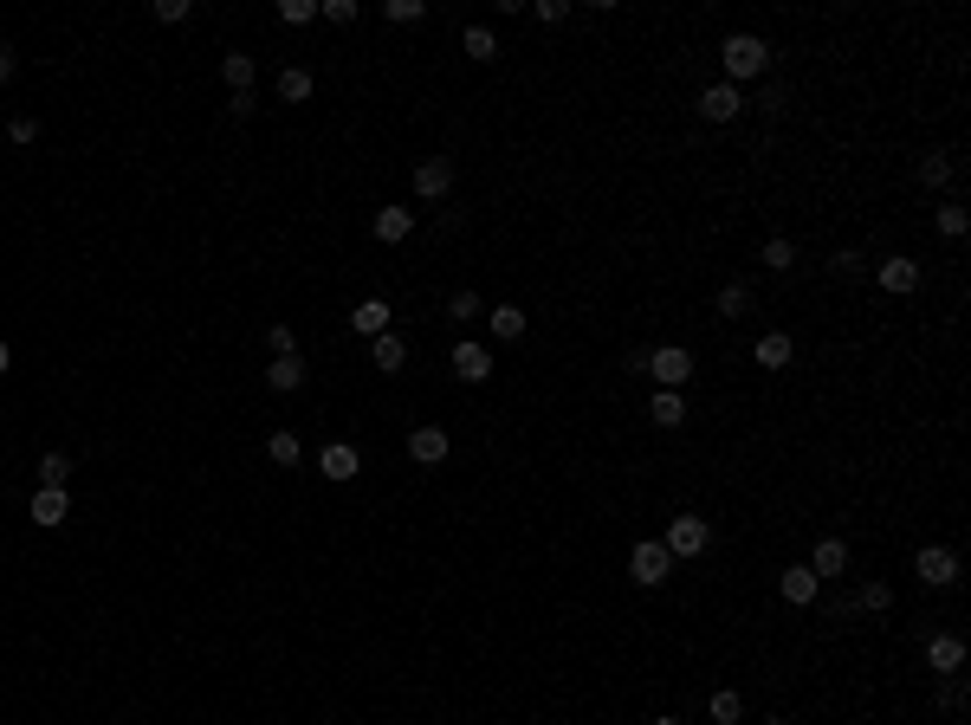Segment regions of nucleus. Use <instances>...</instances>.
<instances>
[{"label":"nucleus","instance_id":"f257e3e1","mask_svg":"<svg viewBox=\"0 0 971 725\" xmlns=\"http://www.w3.org/2000/svg\"><path fill=\"white\" fill-rule=\"evenodd\" d=\"M719 59H726V85H745V78L771 72V46H764L758 33H726Z\"/></svg>","mask_w":971,"mask_h":725},{"label":"nucleus","instance_id":"f03ea898","mask_svg":"<svg viewBox=\"0 0 971 725\" xmlns=\"http://www.w3.org/2000/svg\"><path fill=\"white\" fill-rule=\"evenodd\" d=\"M628 577H635L641 590H654V583H667V577H674V557H667V544H661V538L635 544V551H628Z\"/></svg>","mask_w":971,"mask_h":725},{"label":"nucleus","instance_id":"7ed1b4c3","mask_svg":"<svg viewBox=\"0 0 971 725\" xmlns=\"http://www.w3.org/2000/svg\"><path fill=\"white\" fill-rule=\"evenodd\" d=\"M913 577H920V583H933V590L959 583V551H952V544H926V551L913 557Z\"/></svg>","mask_w":971,"mask_h":725},{"label":"nucleus","instance_id":"20e7f679","mask_svg":"<svg viewBox=\"0 0 971 725\" xmlns=\"http://www.w3.org/2000/svg\"><path fill=\"white\" fill-rule=\"evenodd\" d=\"M706 538H713V531H706V518H693V512H680L674 518V525H667V557H674V564H680V557H700L706 551Z\"/></svg>","mask_w":971,"mask_h":725},{"label":"nucleus","instance_id":"39448f33","mask_svg":"<svg viewBox=\"0 0 971 725\" xmlns=\"http://www.w3.org/2000/svg\"><path fill=\"white\" fill-rule=\"evenodd\" d=\"M648 369H654V382H661V389H680V382L693 376V357L680 344H667V350H648Z\"/></svg>","mask_w":971,"mask_h":725},{"label":"nucleus","instance_id":"423d86ee","mask_svg":"<svg viewBox=\"0 0 971 725\" xmlns=\"http://www.w3.org/2000/svg\"><path fill=\"white\" fill-rule=\"evenodd\" d=\"M816 590H823V577H816L810 564H797V570H784V577H777V596H784L790 609H810Z\"/></svg>","mask_w":971,"mask_h":725},{"label":"nucleus","instance_id":"0eeeda50","mask_svg":"<svg viewBox=\"0 0 971 725\" xmlns=\"http://www.w3.org/2000/svg\"><path fill=\"white\" fill-rule=\"evenodd\" d=\"M738 111H745V91H738V85H706L700 91V117L706 123H732Z\"/></svg>","mask_w":971,"mask_h":725},{"label":"nucleus","instance_id":"6e6552de","mask_svg":"<svg viewBox=\"0 0 971 725\" xmlns=\"http://www.w3.org/2000/svg\"><path fill=\"white\" fill-rule=\"evenodd\" d=\"M318 473H324V480H337V486H344V480H357V473H363V454H357L350 441H331V447L318 454Z\"/></svg>","mask_w":971,"mask_h":725},{"label":"nucleus","instance_id":"1a4fd4ad","mask_svg":"<svg viewBox=\"0 0 971 725\" xmlns=\"http://www.w3.org/2000/svg\"><path fill=\"white\" fill-rule=\"evenodd\" d=\"M447 188H454V162H447V156L415 162V195H421V201H441Z\"/></svg>","mask_w":971,"mask_h":725},{"label":"nucleus","instance_id":"9d476101","mask_svg":"<svg viewBox=\"0 0 971 725\" xmlns=\"http://www.w3.org/2000/svg\"><path fill=\"white\" fill-rule=\"evenodd\" d=\"M874 279H881V292H894V298H907L913 285H920V259H881V266H874Z\"/></svg>","mask_w":971,"mask_h":725},{"label":"nucleus","instance_id":"9b49d317","mask_svg":"<svg viewBox=\"0 0 971 725\" xmlns=\"http://www.w3.org/2000/svg\"><path fill=\"white\" fill-rule=\"evenodd\" d=\"M65 512H72V499H65V486H39L33 492V505H26V518H33V525H65Z\"/></svg>","mask_w":971,"mask_h":725},{"label":"nucleus","instance_id":"f8f14e48","mask_svg":"<svg viewBox=\"0 0 971 725\" xmlns=\"http://www.w3.org/2000/svg\"><path fill=\"white\" fill-rule=\"evenodd\" d=\"M926 667H933V674H959V667H965V641L959 635H933V641H926Z\"/></svg>","mask_w":971,"mask_h":725},{"label":"nucleus","instance_id":"ddd939ff","mask_svg":"<svg viewBox=\"0 0 971 725\" xmlns=\"http://www.w3.org/2000/svg\"><path fill=\"white\" fill-rule=\"evenodd\" d=\"M454 376L460 382H486L492 376V350L486 344H454Z\"/></svg>","mask_w":971,"mask_h":725},{"label":"nucleus","instance_id":"4468645a","mask_svg":"<svg viewBox=\"0 0 971 725\" xmlns=\"http://www.w3.org/2000/svg\"><path fill=\"white\" fill-rule=\"evenodd\" d=\"M408 460H421V467H441V460H447V434H441V428H415V434H408Z\"/></svg>","mask_w":971,"mask_h":725},{"label":"nucleus","instance_id":"2eb2a0df","mask_svg":"<svg viewBox=\"0 0 971 725\" xmlns=\"http://www.w3.org/2000/svg\"><path fill=\"white\" fill-rule=\"evenodd\" d=\"M810 570H816V577H829V583H836L842 570H849V544H842V538H823V544L810 551Z\"/></svg>","mask_w":971,"mask_h":725},{"label":"nucleus","instance_id":"dca6fc26","mask_svg":"<svg viewBox=\"0 0 971 725\" xmlns=\"http://www.w3.org/2000/svg\"><path fill=\"white\" fill-rule=\"evenodd\" d=\"M350 331H357V337H382V331H389V298H363V305L350 311Z\"/></svg>","mask_w":971,"mask_h":725},{"label":"nucleus","instance_id":"f3484780","mask_svg":"<svg viewBox=\"0 0 971 725\" xmlns=\"http://www.w3.org/2000/svg\"><path fill=\"white\" fill-rule=\"evenodd\" d=\"M369 363H376V369H382V376H395V369H402V363H408V344H402V337H395V331H382V337H369Z\"/></svg>","mask_w":971,"mask_h":725},{"label":"nucleus","instance_id":"a211bd4d","mask_svg":"<svg viewBox=\"0 0 971 725\" xmlns=\"http://www.w3.org/2000/svg\"><path fill=\"white\" fill-rule=\"evenodd\" d=\"M266 389H279V395L305 389V357H272L266 363Z\"/></svg>","mask_w":971,"mask_h":725},{"label":"nucleus","instance_id":"6ab92c4d","mask_svg":"<svg viewBox=\"0 0 971 725\" xmlns=\"http://www.w3.org/2000/svg\"><path fill=\"white\" fill-rule=\"evenodd\" d=\"M221 78H227V91L240 98V91H253V78H259V59H253V52H227V59H221Z\"/></svg>","mask_w":971,"mask_h":725},{"label":"nucleus","instance_id":"aec40b11","mask_svg":"<svg viewBox=\"0 0 971 725\" xmlns=\"http://www.w3.org/2000/svg\"><path fill=\"white\" fill-rule=\"evenodd\" d=\"M408 234H415V208H376V240L382 246H395Z\"/></svg>","mask_w":971,"mask_h":725},{"label":"nucleus","instance_id":"412c9836","mask_svg":"<svg viewBox=\"0 0 971 725\" xmlns=\"http://www.w3.org/2000/svg\"><path fill=\"white\" fill-rule=\"evenodd\" d=\"M486 324H492L499 344H518V337H525V311L518 305H486Z\"/></svg>","mask_w":971,"mask_h":725},{"label":"nucleus","instance_id":"4be33fe9","mask_svg":"<svg viewBox=\"0 0 971 725\" xmlns=\"http://www.w3.org/2000/svg\"><path fill=\"white\" fill-rule=\"evenodd\" d=\"M648 415H654V428H680V421H687V402H680V389H654Z\"/></svg>","mask_w":971,"mask_h":725},{"label":"nucleus","instance_id":"5701e85b","mask_svg":"<svg viewBox=\"0 0 971 725\" xmlns=\"http://www.w3.org/2000/svg\"><path fill=\"white\" fill-rule=\"evenodd\" d=\"M751 357H758L764 369H784L790 357H797V344H790L784 331H764V337H758V350H751Z\"/></svg>","mask_w":971,"mask_h":725},{"label":"nucleus","instance_id":"b1692460","mask_svg":"<svg viewBox=\"0 0 971 725\" xmlns=\"http://www.w3.org/2000/svg\"><path fill=\"white\" fill-rule=\"evenodd\" d=\"M266 460H272V467H298V460H305V447H298V434H272V441H266Z\"/></svg>","mask_w":971,"mask_h":725},{"label":"nucleus","instance_id":"393cba45","mask_svg":"<svg viewBox=\"0 0 971 725\" xmlns=\"http://www.w3.org/2000/svg\"><path fill=\"white\" fill-rule=\"evenodd\" d=\"M447 318H454V324H480L486 318L480 292H454V298H447Z\"/></svg>","mask_w":971,"mask_h":725},{"label":"nucleus","instance_id":"a878e982","mask_svg":"<svg viewBox=\"0 0 971 725\" xmlns=\"http://www.w3.org/2000/svg\"><path fill=\"white\" fill-rule=\"evenodd\" d=\"M279 98H285V104H305V98H311V72H305V65L279 72Z\"/></svg>","mask_w":971,"mask_h":725},{"label":"nucleus","instance_id":"bb28decb","mask_svg":"<svg viewBox=\"0 0 971 725\" xmlns=\"http://www.w3.org/2000/svg\"><path fill=\"white\" fill-rule=\"evenodd\" d=\"M706 713H713L719 725H738V713H745V700H738V693H732V687H719V693H713V700H706Z\"/></svg>","mask_w":971,"mask_h":725},{"label":"nucleus","instance_id":"cd10ccee","mask_svg":"<svg viewBox=\"0 0 971 725\" xmlns=\"http://www.w3.org/2000/svg\"><path fill=\"white\" fill-rule=\"evenodd\" d=\"M855 609H874V615H887V609H894V590H887V583H861Z\"/></svg>","mask_w":971,"mask_h":725},{"label":"nucleus","instance_id":"c85d7f7f","mask_svg":"<svg viewBox=\"0 0 971 725\" xmlns=\"http://www.w3.org/2000/svg\"><path fill=\"white\" fill-rule=\"evenodd\" d=\"M467 59H480V65H486V59H499V39H492L486 26H467Z\"/></svg>","mask_w":971,"mask_h":725},{"label":"nucleus","instance_id":"c756f323","mask_svg":"<svg viewBox=\"0 0 971 725\" xmlns=\"http://www.w3.org/2000/svg\"><path fill=\"white\" fill-rule=\"evenodd\" d=\"M764 266H771V272H790V266H797V246H790V240H764Z\"/></svg>","mask_w":971,"mask_h":725},{"label":"nucleus","instance_id":"7c9ffc66","mask_svg":"<svg viewBox=\"0 0 971 725\" xmlns=\"http://www.w3.org/2000/svg\"><path fill=\"white\" fill-rule=\"evenodd\" d=\"M65 480H72V460H65V454H46V460H39V486H65Z\"/></svg>","mask_w":971,"mask_h":725},{"label":"nucleus","instance_id":"2f4dec72","mask_svg":"<svg viewBox=\"0 0 971 725\" xmlns=\"http://www.w3.org/2000/svg\"><path fill=\"white\" fill-rule=\"evenodd\" d=\"M279 20H285V26H311V20H318V0H285Z\"/></svg>","mask_w":971,"mask_h":725},{"label":"nucleus","instance_id":"473e14b6","mask_svg":"<svg viewBox=\"0 0 971 725\" xmlns=\"http://www.w3.org/2000/svg\"><path fill=\"white\" fill-rule=\"evenodd\" d=\"M920 182H926V188H946V182H952V162H946V156H926V162H920Z\"/></svg>","mask_w":971,"mask_h":725},{"label":"nucleus","instance_id":"72a5a7b5","mask_svg":"<svg viewBox=\"0 0 971 725\" xmlns=\"http://www.w3.org/2000/svg\"><path fill=\"white\" fill-rule=\"evenodd\" d=\"M745 305H751V292H745V285H726V292H719V311H726V318H745Z\"/></svg>","mask_w":971,"mask_h":725},{"label":"nucleus","instance_id":"f704fd0d","mask_svg":"<svg viewBox=\"0 0 971 725\" xmlns=\"http://www.w3.org/2000/svg\"><path fill=\"white\" fill-rule=\"evenodd\" d=\"M266 344H272V357H298V337H292V324H272V331H266Z\"/></svg>","mask_w":971,"mask_h":725},{"label":"nucleus","instance_id":"c9c22d12","mask_svg":"<svg viewBox=\"0 0 971 725\" xmlns=\"http://www.w3.org/2000/svg\"><path fill=\"white\" fill-rule=\"evenodd\" d=\"M318 13L337 20V26H350V20H357V0H318Z\"/></svg>","mask_w":971,"mask_h":725},{"label":"nucleus","instance_id":"e433bc0d","mask_svg":"<svg viewBox=\"0 0 971 725\" xmlns=\"http://www.w3.org/2000/svg\"><path fill=\"white\" fill-rule=\"evenodd\" d=\"M382 13H389L395 26H408V20H421V13H428V7H421V0H389V7H382Z\"/></svg>","mask_w":971,"mask_h":725},{"label":"nucleus","instance_id":"4c0bfd02","mask_svg":"<svg viewBox=\"0 0 971 725\" xmlns=\"http://www.w3.org/2000/svg\"><path fill=\"white\" fill-rule=\"evenodd\" d=\"M939 234L959 240V234H965V208H939Z\"/></svg>","mask_w":971,"mask_h":725},{"label":"nucleus","instance_id":"58836bf2","mask_svg":"<svg viewBox=\"0 0 971 725\" xmlns=\"http://www.w3.org/2000/svg\"><path fill=\"white\" fill-rule=\"evenodd\" d=\"M156 20H162V26H175V20H188V0H156Z\"/></svg>","mask_w":971,"mask_h":725},{"label":"nucleus","instance_id":"ea45409f","mask_svg":"<svg viewBox=\"0 0 971 725\" xmlns=\"http://www.w3.org/2000/svg\"><path fill=\"white\" fill-rule=\"evenodd\" d=\"M7 136H13V143H33L39 123H33V117H13V123H7Z\"/></svg>","mask_w":971,"mask_h":725},{"label":"nucleus","instance_id":"a19ab883","mask_svg":"<svg viewBox=\"0 0 971 725\" xmlns=\"http://www.w3.org/2000/svg\"><path fill=\"white\" fill-rule=\"evenodd\" d=\"M538 20L557 26V20H570V7H564V0H538Z\"/></svg>","mask_w":971,"mask_h":725},{"label":"nucleus","instance_id":"79ce46f5","mask_svg":"<svg viewBox=\"0 0 971 725\" xmlns=\"http://www.w3.org/2000/svg\"><path fill=\"white\" fill-rule=\"evenodd\" d=\"M13 78V46H0V85Z\"/></svg>","mask_w":971,"mask_h":725},{"label":"nucleus","instance_id":"37998d69","mask_svg":"<svg viewBox=\"0 0 971 725\" xmlns=\"http://www.w3.org/2000/svg\"><path fill=\"white\" fill-rule=\"evenodd\" d=\"M7 369H13V350H7V344H0V376H7Z\"/></svg>","mask_w":971,"mask_h":725},{"label":"nucleus","instance_id":"c03bdc74","mask_svg":"<svg viewBox=\"0 0 971 725\" xmlns=\"http://www.w3.org/2000/svg\"><path fill=\"white\" fill-rule=\"evenodd\" d=\"M654 725H680V719H654Z\"/></svg>","mask_w":971,"mask_h":725},{"label":"nucleus","instance_id":"a18cd8bd","mask_svg":"<svg viewBox=\"0 0 971 725\" xmlns=\"http://www.w3.org/2000/svg\"><path fill=\"white\" fill-rule=\"evenodd\" d=\"M764 725H790V719H764Z\"/></svg>","mask_w":971,"mask_h":725}]
</instances>
